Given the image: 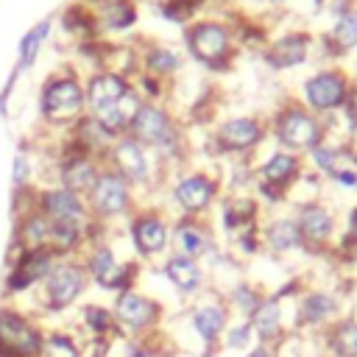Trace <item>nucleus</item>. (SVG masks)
I'll return each mask as SVG.
<instances>
[{
  "label": "nucleus",
  "instance_id": "c756f323",
  "mask_svg": "<svg viewBox=\"0 0 357 357\" xmlns=\"http://www.w3.org/2000/svg\"><path fill=\"white\" fill-rule=\"evenodd\" d=\"M220 296H223L231 318H245L248 321V315L257 310V304L262 301L265 293L248 279H234V282H229V287L220 290Z\"/></svg>",
  "mask_w": 357,
  "mask_h": 357
},
{
  "label": "nucleus",
  "instance_id": "b1692460",
  "mask_svg": "<svg viewBox=\"0 0 357 357\" xmlns=\"http://www.w3.org/2000/svg\"><path fill=\"white\" fill-rule=\"evenodd\" d=\"M310 47H312L310 33L290 31V33H282L276 42H271L265 59L273 70H293V67H301L310 59Z\"/></svg>",
  "mask_w": 357,
  "mask_h": 357
},
{
  "label": "nucleus",
  "instance_id": "412c9836",
  "mask_svg": "<svg viewBox=\"0 0 357 357\" xmlns=\"http://www.w3.org/2000/svg\"><path fill=\"white\" fill-rule=\"evenodd\" d=\"M284 298L279 293H265L262 301L257 304V310L248 315V324H251V332L257 337V343H265V346H276L287 337L290 326L284 321Z\"/></svg>",
  "mask_w": 357,
  "mask_h": 357
},
{
  "label": "nucleus",
  "instance_id": "ea45409f",
  "mask_svg": "<svg viewBox=\"0 0 357 357\" xmlns=\"http://www.w3.org/2000/svg\"><path fill=\"white\" fill-rule=\"evenodd\" d=\"M245 357H276V351H273V346H265V343H254V346L245 351Z\"/></svg>",
  "mask_w": 357,
  "mask_h": 357
},
{
  "label": "nucleus",
  "instance_id": "20e7f679",
  "mask_svg": "<svg viewBox=\"0 0 357 357\" xmlns=\"http://www.w3.org/2000/svg\"><path fill=\"white\" fill-rule=\"evenodd\" d=\"M84 268H86V276L95 287L106 290V293H123V290H131L139 279V265L134 259L123 262L114 248L106 243V240H92L86 243L84 248V257H81Z\"/></svg>",
  "mask_w": 357,
  "mask_h": 357
},
{
  "label": "nucleus",
  "instance_id": "2f4dec72",
  "mask_svg": "<svg viewBox=\"0 0 357 357\" xmlns=\"http://www.w3.org/2000/svg\"><path fill=\"white\" fill-rule=\"evenodd\" d=\"M142 70H145V75H151V78L173 75L176 70H181V56H178V50L170 47V45H156V47H151V50L145 53Z\"/></svg>",
  "mask_w": 357,
  "mask_h": 357
},
{
  "label": "nucleus",
  "instance_id": "f257e3e1",
  "mask_svg": "<svg viewBox=\"0 0 357 357\" xmlns=\"http://www.w3.org/2000/svg\"><path fill=\"white\" fill-rule=\"evenodd\" d=\"M89 287V276L86 268L78 257H61L53 271L45 276V282L31 293V298L36 301V312L42 315H64L70 312L81 296Z\"/></svg>",
  "mask_w": 357,
  "mask_h": 357
},
{
  "label": "nucleus",
  "instance_id": "72a5a7b5",
  "mask_svg": "<svg viewBox=\"0 0 357 357\" xmlns=\"http://www.w3.org/2000/svg\"><path fill=\"white\" fill-rule=\"evenodd\" d=\"M254 343H257V337L245 318H231V324L226 326V332L220 337V349H226V351H248Z\"/></svg>",
  "mask_w": 357,
  "mask_h": 357
},
{
  "label": "nucleus",
  "instance_id": "f3484780",
  "mask_svg": "<svg viewBox=\"0 0 357 357\" xmlns=\"http://www.w3.org/2000/svg\"><path fill=\"white\" fill-rule=\"evenodd\" d=\"M36 209L50 220V223H73V226H89V209L86 201L59 184H50L45 190H36Z\"/></svg>",
  "mask_w": 357,
  "mask_h": 357
},
{
  "label": "nucleus",
  "instance_id": "ddd939ff",
  "mask_svg": "<svg viewBox=\"0 0 357 357\" xmlns=\"http://www.w3.org/2000/svg\"><path fill=\"white\" fill-rule=\"evenodd\" d=\"M293 218H296L304 251H326L337 240L340 223H337V215L329 204H324L318 198L298 204V206H293Z\"/></svg>",
  "mask_w": 357,
  "mask_h": 357
},
{
  "label": "nucleus",
  "instance_id": "7ed1b4c3",
  "mask_svg": "<svg viewBox=\"0 0 357 357\" xmlns=\"http://www.w3.org/2000/svg\"><path fill=\"white\" fill-rule=\"evenodd\" d=\"M271 134H273V139L279 142L282 151H290V153L301 156V153H310L318 142H324L326 123L321 120V114L310 112L304 103H290V106L276 112Z\"/></svg>",
  "mask_w": 357,
  "mask_h": 357
},
{
  "label": "nucleus",
  "instance_id": "f03ea898",
  "mask_svg": "<svg viewBox=\"0 0 357 357\" xmlns=\"http://www.w3.org/2000/svg\"><path fill=\"white\" fill-rule=\"evenodd\" d=\"M39 114L47 126L56 128L75 126L86 114V92L81 78H75L73 73L50 75L39 92Z\"/></svg>",
  "mask_w": 357,
  "mask_h": 357
},
{
  "label": "nucleus",
  "instance_id": "79ce46f5",
  "mask_svg": "<svg viewBox=\"0 0 357 357\" xmlns=\"http://www.w3.org/2000/svg\"><path fill=\"white\" fill-rule=\"evenodd\" d=\"M0 357H11V354H6V351H0Z\"/></svg>",
  "mask_w": 357,
  "mask_h": 357
},
{
  "label": "nucleus",
  "instance_id": "a19ab883",
  "mask_svg": "<svg viewBox=\"0 0 357 357\" xmlns=\"http://www.w3.org/2000/svg\"><path fill=\"white\" fill-rule=\"evenodd\" d=\"M273 6H282V3H290V0H271ZM312 3H321V0H312Z\"/></svg>",
  "mask_w": 357,
  "mask_h": 357
},
{
  "label": "nucleus",
  "instance_id": "a878e982",
  "mask_svg": "<svg viewBox=\"0 0 357 357\" xmlns=\"http://www.w3.org/2000/svg\"><path fill=\"white\" fill-rule=\"evenodd\" d=\"M318 337L324 343L326 357H357V312L340 315Z\"/></svg>",
  "mask_w": 357,
  "mask_h": 357
},
{
  "label": "nucleus",
  "instance_id": "c9c22d12",
  "mask_svg": "<svg viewBox=\"0 0 357 357\" xmlns=\"http://www.w3.org/2000/svg\"><path fill=\"white\" fill-rule=\"evenodd\" d=\"M31 173H33L31 159H28L22 151L14 153V162H11V184H14V190H25V187H31Z\"/></svg>",
  "mask_w": 357,
  "mask_h": 357
},
{
  "label": "nucleus",
  "instance_id": "6ab92c4d",
  "mask_svg": "<svg viewBox=\"0 0 357 357\" xmlns=\"http://www.w3.org/2000/svg\"><path fill=\"white\" fill-rule=\"evenodd\" d=\"M262 139H265V126L259 117H251V114L226 117L215 128V148L223 153H248Z\"/></svg>",
  "mask_w": 357,
  "mask_h": 357
},
{
  "label": "nucleus",
  "instance_id": "bb28decb",
  "mask_svg": "<svg viewBox=\"0 0 357 357\" xmlns=\"http://www.w3.org/2000/svg\"><path fill=\"white\" fill-rule=\"evenodd\" d=\"M47 240H50V220L39 209H31L17 218V223H14V248L17 251L47 248Z\"/></svg>",
  "mask_w": 357,
  "mask_h": 357
},
{
  "label": "nucleus",
  "instance_id": "58836bf2",
  "mask_svg": "<svg viewBox=\"0 0 357 357\" xmlns=\"http://www.w3.org/2000/svg\"><path fill=\"white\" fill-rule=\"evenodd\" d=\"M343 148L357 159V123H351V126H349V131L343 134Z\"/></svg>",
  "mask_w": 357,
  "mask_h": 357
},
{
  "label": "nucleus",
  "instance_id": "39448f33",
  "mask_svg": "<svg viewBox=\"0 0 357 357\" xmlns=\"http://www.w3.org/2000/svg\"><path fill=\"white\" fill-rule=\"evenodd\" d=\"M112 315H114L117 335L145 337V335H151V332H156L162 326V321H165V304L156 296L131 287V290H123V293L114 296Z\"/></svg>",
  "mask_w": 357,
  "mask_h": 357
},
{
  "label": "nucleus",
  "instance_id": "393cba45",
  "mask_svg": "<svg viewBox=\"0 0 357 357\" xmlns=\"http://www.w3.org/2000/svg\"><path fill=\"white\" fill-rule=\"evenodd\" d=\"M128 89H131V84H128L126 75L112 73V70H98V73L84 84V92H86V112H95V109H103V106L117 103Z\"/></svg>",
  "mask_w": 357,
  "mask_h": 357
},
{
  "label": "nucleus",
  "instance_id": "4be33fe9",
  "mask_svg": "<svg viewBox=\"0 0 357 357\" xmlns=\"http://www.w3.org/2000/svg\"><path fill=\"white\" fill-rule=\"evenodd\" d=\"M100 170H103V162L70 148L56 165V184L70 190V192H75V195H81V198H86V192L98 181Z\"/></svg>",
  "mask_w": 357,
  "mask_h": 357
},
{
  "label": "nucleus",
  "instance_id": "0eeeda50",
  "mask_svg": "<svg viewBox=\"0 0 357 357\" xmlns=\"http://www.w3.org/2000/svg\"><path fill=\"white\" fill-rule=\"evenodd\" d=\"M184 324H187L190 335L198 340V346L206 351V349L220 346V337H223L226 326L231 324V312L218 290H206L184 310Z\"/></svg>",
  "mask_w": 357,
  "mask_h": 357
},
{
  "label": "nucleus",
  "instance_id": "aec40b11",
  "mask_svg": "<svg viewBox=\"0 0 357 357\" xmlns=\"http://www.w3.org/2000/svg\"><path fill=\"white\" fill-rule=\"evenodd\" d=\"M215 248V234L201 218H178L170 223V254L204 262Z\"/></svg>",
  "mask_w": 357,
  "mask_h": 357
},
{
  "label": "nucleus",
  "instance_id": "dca6fc26",
  "mask_svg": "<svg viewBox=\"0 0 357 357\" xmlns=\"http://www.w3.org/2000/svg\"><path fill=\"white\" fill-rule=\"evenodd\" d=\"M301 98H304V106L315 114L340 112L346 106V98H349V75L335 70V67L318 70L310 78H304Z\"/></svg>",
  "mask_w": 357,
  "mask_h": 357
},
{
  "label": "nucleus",
  "instance_id": "7c9ffc66",
  "mask_svg": "<svg viewBox=\"0 0 357 357\" xmlns=\"http://www.w3.org/2000/svg\"><path fill=\"white\" fill-rule=\"evenodd\" d=\"M84 337L70 329H47L42 337L39 357H84Z\"/></svg>",
  "mask_w": 357,
  "mask_h": 357
},
{
  "label": "nucleus",
  "instance_id": "5701e85b",
  "mask_svg": "<svg viewBox=\"0 0 357 357\" xmlns=\"http://www.w3.org/2000/svg\"><path fill=\"white\" fill-rule=\"evenodd\" d=\"M259 243L273 257H287V254L304 251V243H301V234H298V226H296L293 212L290 215H273V218H268L259 226Z\"/></svg>",
  "mask_w": 357,
  "mask_h": 357
},
{
  "label": "nucleus",
  "instance_id": "c85d7f7f",
  "mask_svg": "<svg viewBox=\"0 0 357 357\" xmlns=\"http://www.w3.org/2000/svg\"><path fill=\"white\" fill-rule=\"evenodd\" d=\"M357 47V8H343L332 28L324 33V50L332 56H346Z\"/></svg>",
  "mask_w": 357,
  "mask_h": 357
},
{
  "label": "nucleus",
  "instance_id": "1a4fd4ad",
  "mask_svg": "<svg viewBox=\"0 0 357 357\" xmlns=\"http://www.w3.org/2000/svg\"><path fill=\"white\" fill-rule=\"evenodd\" d=\"M290 312H293L290 329L293 332H312V335H321L324 329H329L343 315L340 298L324 287H310V290L296 293Z\"/></svg>",
  "mask_w": 357,
  "mask_h": 357
},
{
  "label": "nucleus",
  "instance_id": "6e6552de",
  "mask_svg": "<svg viewBox=\"0 0 357 357\" xmlns=\"http://www.w3.org/2000/svg\"><path fill=\"white\" fill-rule=\"evenodd\" d=\"M61 257H56L50 248H39V251H17L14 262H8L6 268V279H3V296L6 298H22L31 296L45 276L53 271V265Z\"/></svg>",
  "mask_w": 357,
  "mask_h": 357
},
{
  "label": "nucleus",
  "instance_id": "9d476101",
  "mask_svg": "<svg viewBox=\"0 0 357 357\" xmlns=\"http://www.w3.org/2000/svg\"><path fill=\"white\" fill-rule=\"evenodd\" d=\"M45 329L20 307H0V351L11 357H39Z\"/></svg>",
  "mask_w": 357,
  "mask_h": 357
},
{
  "label": "nucleus",
  "instance_id": "473e14b6",
  "mask_svg": "<svg viewBox=\"0 0 357 357\" xmlns=\"http://www.w3.org/2000/svg\"><path fill=\"white\" fill-rule=\"evenodd\" d=\"M47 31H50V22L42 20L39 25H33V28L20 39V64H17V70H31V67L36 64V56H39V47H42V42H45Z\"/></svg>",
  "mask_w": 357,
  "mask_h": 357
},
{
  "label": "nucleus",
  "instance_id": "4c0bfd02",
  "mask_svg": "<svg viewBox=\"0 0 357 357\" xmlns=\"http://www.w3.org/2000/svg\"><path fill=\"white\" fill-rule=\"evenodd\" d=\"M340 251H343L346 262L357 265V234H340Z\"/></svg>",
  "mask_w": 357,
  "mask_h": 357
},
{
  "label": "nucleus",
  "instance_id": "a211bd4d",
  "mask_svg": "<svg viewBox=\"0 0 357 357\" xmlns=\"http://www.w3.org/2000/svg\"><path fill=\"white\" fill-rule=\"evenodd\" d=\"M162 276L176 290V296H181V298L195 301L198 296L212 290L209 287V271L204 268V262L187 259V257H178V254H167L162 259Z\"/></svg>",
  "mask_w": 357,
  "mask_h": 357
},
{
  "label": "nucleus",
  "instance_id": "423d86ee",
  "mask_svg": "<svg viewBox=\"0 0 357 357\" xmlns=\"http://www.w3.org/2000/svg\"><path fill=\"white\" fill-rule=\"evenodd\" d=\"M84 201H86L89 218L95 223L106 226V223H114V220L131 215V209H134V187L123 176H117L112 167L103 165L98 181L92 184V190L86 192Z\"/></svg>",
  "mask_w": 357,
  "mask_h": 357
},
{
  "label": "nucleus",
  "instance_id": "f8f14e48",
  "mask_svg": "<svg viewBox=\"0 0 357 357\" xmlns=\"http://www.w3.org/2000/svg\"><path fill=\"white\" fill-rule=\"evenodd\" d=\"M220 195V184L215 176L204 173V170H187L181 176H176L173 187H170V198L176 204V209L181 212V218H201L212 209V204Z\"/></svg>",
  "mask_w": 357,
  "mask_h": 357
},
{
  "label": "nucleus",
  "instance_id": "e433bc0d",
  "mask_svg": "<svg viewBox=\"0 0 357 357\" xmlns=\"http://www.w3.org/2000/svg\"><path fill=\"white\" fill-rule=\"evenodd\" d=\"M343 117L349 123H357V78L349 81V98H346V106H343Z\"/></svg>",
  "mask_w": 357,
  "mask_h": 357
},
{
  "label": "nucleus",
  "instance_id": "cd10ccee",
  "mask_svg": "<svg viewBox=\"0 0 357 357\" xmlns=\"http://www.w3.org/2000/svg\"><path fill=\"white\" fill-rule=\"evenodd\" d=\"M78 326L86 340H109L112 335H117L112 307L98 301H86L78 307Z\"/></svg>",
  "mask_w": 357,
  "mask_h": 357
},
{
  "label": "nucleus",
  "instance_id": "f704fd0d",
  "mask_svg": "<svg viewBox=\"0 0 357 357\" xmlns=\"http://www.w3.org/2000/svg\"><path fill=\"white\" fill-rule=\"evenodd\" d=\"M137 20V8L131 0H112V3H103V11H100V22L112 31H120V28H131Z\"/></svg>",
  "mask_w": 357,
  "mask_h": 357
},
{
  "label": "nucleus",
  "instance_id": "2eb2a0df",
  "mask_svg": "<svg viewBox=\"0 0 357 357\" xmlns=\"http://www.w3.org/2000/svg\"><path fill=\"white\" fill-rule=\"evenodd\" d=\"M184 45L192 59H198L206 67H223L226 59L231 56V33L223 22L218 20H198L187 28Z\"/></svg>",
  "mask_w": 357,
  "mask_h": 357
},
{
  "label": "nucleus",
  "instance_id": "4468645a",
  "mask_svg": "<svg viewBox=\"0 0 357 357\" xmlns=\"http://www.w3.org/2000/svg\"><path fill=\"white\" fill-rule=\"evenodd\" d=\"M128 237L134 245V254L145 262L165 259L170 254V223L156 209H142L131 215L128 220Z\"/></svg>",
  "mask_w": 357,
  "mask_h": 357
},
{
  "label": "nucleus",
  "instance_id": "9b49d317",
  "mask_svg": "<svg viewBox=\"0 0 357 357\" xmlns=\"http://www.w3.org/2000/svg\"><path fill=\"white\" fill-rule=\"evenodd\" d=\"M106 167H112L117 176H123L134 190H142V187H151L153 184V173H156V159L148 148H142L137 139H131L128 134L126 137H117L106 153Z\"/></svg>",
  "mask_w": 357,
  "mask_h": 357
}]
</instances>
